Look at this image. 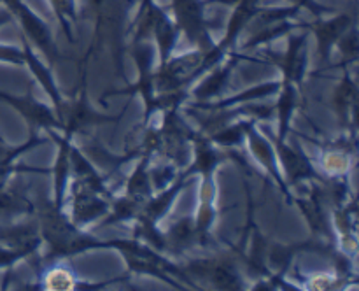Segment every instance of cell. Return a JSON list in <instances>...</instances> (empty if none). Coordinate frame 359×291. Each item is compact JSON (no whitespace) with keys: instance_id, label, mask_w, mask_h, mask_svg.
<instances>
[{"instance_id":"obj_35","label":"cell","mask_w":359,"mask_h":291,"mask_svg":"<svg viewBox=\"0 0 359 291\" xmlns=\"http://www.w3.org/2000/svg\"><path fill=\"white\" fill-rule=\"evenodd\" d=\"M7 21H11V14L6 13V11H0V27L4 23H7Z\"/></svg>"},{"instance_id":"obj_16","label":"cell","mask_w":359,"mask_h":291,"mask_svg":"<svg viewBox=\"0 0 359 291\" xmlns=\"http://www.w3.org/2000/svg\"><path fill=\"white\" fill-rule=\"evenodd\" d=\"M55 139L60 144L58 158H56V165L53 168V174H55V207L62 209L63 200H65L67 181H69L70 174V149H72L70 140H72V137L63 133V137L55 135Z\"/></svg>"},{"instance_id":"obj_1","label":"cell","mask_w":359,"mask_h":291,"mask_svg":"<svg viewBox=\"0 0 359 291\" xmlns=\"http://www.w3.org/2000/svg\"><path fill=\"white\" fill-rule=\"evenodd\" d=\"M39 230H41L42 241L49 244V252L46 255L44 262H56L60 258H70L74 255L88 251V249L102 248H118L121 251L128 249L133 241H97L91 235L83 234L74 223H70L62 214V209H56L55 203L46 202L39 209Z\"/></svg>"},{"instance_id":"obj_14","label":"cell","mask_w":359,"mask_h":291,"mask_svg":"<svg viewBox=\"0 0 359 291\" xmlns=\"http://www.w3.org/2000/svg\"><path fill=\"white\" fill-rule=\"evenodd\" d=\"M23 55H25V63H27L28 67H30L32 74H34L35 77H37L39 83L42 84V88L46 90V93L51 97L53 104H55V112H56V118H62V111H63V98H62V93H60V90L56 88L55 81H53L51 77V72H49V69L46 65H42V62H39L37 56L32 53V48L28 46V41L27 37H23Z\"/></svg>"},{"instance_id":"obj_5","label":"cell","mask_w":359,"mask_h":291,"mask_svg":"<svg viewBox=\"0 0 359 291\" xmlns=\"http://www.w3.org/2000/svg\"><path fill=\"white\" fill-rule=\"evenodd\" d=\"M174 4L179 27L186 32L189 41L196 48H200V51H209L212 44H210L209 34H207L202 4L198 0H174Z\"/></svg>"},{"instance_id":"obj_32","label":"cell","mask_w":359,"mask_h":291,"mask_svg":"<svg viewBox=\"0 0 359 291\" xmlns=\"http://www.w3.org/2000/svg\"><path fill=\"white\" fill-rule=\"evenodd\" d=\"M53 4H55L56 14H58L60 21H62V27H63V30H65L67 37H69L70 41H72V35H70L69 27H67V23H65V16H72L74 18L72 4H70L69 0H53Z\"/></svg>"},{"instance_id":"obj_12","label":"cell","mask_w":359,"mask_h":291,"mask_svg":"<svg viewBox=\"0 0 359 291\" xmlns=\"http://www.w3.org/2000/svg\"><path fill=\"white\" fill-rule=\"evenodd\" d=\"M188 179L189 177H186V175L182 174L181 177H179L177 181L170 186V188L163 189V191H161L158 196H149V198L144 202V205H142V209H140L137 219L149 221V223L156 224L158 221H160L161 217L168 212V209H170L172 203H174L175 196L181 193V189L184 188L186 182H188Z\"/></svg>"},{"instance_id":"obj_11","label":"cell","mask_w":359,"mask_h":291,"mask_svg":"<svg viewBox=\"0 0 359 291\" xmlns=\"http://www.w3.org/2000/svg\"><path fill=\"white\" fill-rule=\"evenodd\" d=\"M276 149L279 153V160L283 161L284 168H286L287 181L291 184H298L305 179H314V181L321 179L316 172L314 165L309 161V158L298 147L287 146L286 142H276Z\"/></svg>"},{"instance_id":"obj_4","label":"cell","mask_w":359,"mask_h":291,"mask_svg":"<svg viewBox=\"0 0 359 291\" xmlns=\"http://www.w3.org/2000/svg\"><path fill=\"white\" fill-rule=\"evenodd\" d=\"M189 273L209 280L219 290H241L242 279L235 270L233 262L228 258L193 259L188 266Z\"/></svg>"},{"instance_id":"obj_25","label":"cell","mask_w":359,"mask_h":291,"mask_svg":"<svg viewBox=\"0 0 359 291\" xmlns=\"http://www.w3.org/2000/svg\"><path fill=\"white\" fill-rule=\"evenodd\" d=\"M154 35H156L158 48H160V58L161 63L167 62L172 56V51L175 48V42H177V28L167 20L165 14H161L160 20L154 25Z\"/></svg>"},{"instance_id":"obj_34","label":"cell","mask_w":359,"mask_h":291,"mask_svg":"<svg viewBox=\"0 0 359 291\" xmlns=\"http://www.w3.org/2000/svg\"><path fill=\"white\" fill-rule=\"evenodd\" d=\"M0 62H9L21 65L25 63V55L23 51H20L18 48H11V46H0Z\"/></svg>"},{"instance_id":"obj_18","label":"cell","mask_w":359,"mask_h":291,"mask_svg":"<svg viewBox=\"0 0 359 291\" xmlns=\"http://www.w3.org/2000/svg\"><path fill=\"white\" fill-rule=\"evenodd\" d=\"M298 105V86L293 83H280L279 100L276 104V112L279 116V135L277 142H286L290 132V121Z\"/></svg>"},{"instance_id":"obj_37","label":"cell","mask_w":359,"mask_h":291,"mask_svg":"<svg viewBox=\"0 0 359 291\" xmlns=\"http://www.w3.org/2000/svg\"><path fill=\"white\" fill-rule=\"evenodd\" d=\"M0 140H4V139H2V135H0Z\"/></svg>"},{"instance_id":"obj_17","label":"cell","mask_w":359,"mask_h":291,"mask_svg":"<svg viewBox=\"0 0 359 291\" xmlns=\"http://www.w3.org/2000/svg\"><path fill=\"white\" fill-rule=\"evenodd\" d=\"M34 212V203L28 200L25 189L0 182V217H14Z\"/></svg>"},{"instance_id":"obj_24","label":"cell","mask_w":359,"mask_h":291,"mask_svg":"<svg viewBox=\"0 0 359 291\" xmlns=\"http://www.w3.org/2000/svg\"><path fill=\"white\" fill-rule=\"evenodd\" d=\"M280 90V83H265V84H259V86H255L251 88V90H245L242 91V93L235 95V97L231 98H226V100H223L221 104H196L195 107L198 109H224V107H230V105L233 104H248V102H252V100H258V98H263L266 97V95H272V93H279Z\"/></svg>"},{"instance_id":"obj_31","label":"cell","mask_w":359,"mask_h":291,"mask_svg":"<svg viewBox=\"0 0 359 291\" xmlns=\"http://www.w3.org/2000/svg\"><path fill=\"white\" fill-rule=\"evenodd\" d=\"M358 35L356 32H351L344 39H340V51L346 56L347 63H353L358 60Z\"/></svg>"},{"instance_id":"obj_6","label":"cell","mask_w":359,"mask_h":291,"mask_svg":"<svg viewBox=\"0 0 359 291\" xmlns=\"http://www.w3.org/2000/svg\"><path fill=\"white\" fill-rule=\"evenodd\" d=\"M41 242L42 237L37 219H28L25 223L13 224V226L0 224V245L23 252L27 258L37 252Z\"/></svg>"},{"instance_id":"obj_19","label":"cell","mask_w":359,"mask_h":291,"mask_svg":"<svg viewBox=\"0 0 359 291\" xmlns=\"http://www.w3.org/2000/svg\"><path fill=\"white\" fill-rule=\"evenodd\" d=\"M165 241H167V249L174 252V255L184 252L195 242H198V235H196L195 230V221L189 216L177 219V223L172 224L170 230L165 234Z\"/></svg>"},{"instance_id":"obj_3","label":"cell","mask_w":359,"mask_h":291,"mask_svg":"<svg viewBox=\"0 0 359 291\" xmlns=\"http://www.w3.org/2000/svg\"><path fill=\"white\" fill-rule=\"evenodd\" d=\"M133 58H135L137 69H139V79L133 86L125 88V90L119 91H107L104 97H112V95H135L139 93L142 97L144 104H146V121L149 119V116L156 111V91H154V72L151 70V65H153V53H151V48L147 46L139 44L133 46Z\"/></svg>"},{"instance_id":"obj_27","label":"cell","mask_w":359,"mask_h":291,"mask_svg":"<svg viewBox=\"0 0 359 291\" xmlns=\"http://www.w3.org/2000/svg\"><path fill=\"white\" fill-rule=\"evenodd\" d=\"M249 121H251V119H248V121L235 123V125H231V126L224 125L223 128L209 133L207 137H209L214 144H219V146H224V147L241 146L242 140L245 139V130H248Z\"/></svg>"},{"instance_id":"obj_7","label":"cell","mask_w":359,"mask_h":291,"mask_svg":"<svg viewBox=\"0 0 359 291\" xmlns=\"http://www.w3.org/2000/svg\"><path fill=\"white\" fill-rule=\"evenodd\" d=\"M109 209H111V198H105V196L102 198V195H98V193L74 182L72 223L76 226L105 216Z\"/></svg>"},{"instance_id":"obj_33","label":"cell","mask_w":359,"mask_h":291,"mask_svg":"<svg viewBox=\"0 0 359 291\" xmlns=\"http://www.w3.org/2000/svg\"><path fill=\"white\" fill-rule=\"evenodd\" d=\"M325 163L328 170L342 172L347 168V156L346 153H328L325 156Z\"/></svg>"},{"instance_id":"obj_20","label":"cell","mask_w":359,"mask_h":291,"mask_svg":"<svg viewBox=\"0 0 359 291\" xmlns=\"http://www.w3.org/2000/svg\"><path fill=\"white\" fill-rule=\"evenodd\" d=\"M347 25H349V18L342 16L337 18L333 21H318L314 25V32L318 35L319 42V55H321L323 63H326L330 60V51H332V46L335 44L340 39V35L346 32Z\"/></svg>"},{"instance_id":"obj_28","label":"cell","mask_w":359,"mask_h":291,"mask_svg":"<svg viewBox=\"0 0 359 291\" xmlns=\"http://www.w3.org/2000/svg\"><path fill=\"white\" fill-rule=\"evenodd\" d=\"M41 144H46V140L37 139L35 133H30V139L23 144V146L11 147L7 146L6 140H0V167H7V165H13V161L20 156L25 151L32 149L34 146H41Z\"/></svg>"},{"instance_id":"obj_8","label":"cell","mask_w":359,"mask_h":291,"mask_svg":"<svg viewBox=\"0 0 359 291\" xmlns=\"http://www.w3.org/2000/svg\"><path fill=\"white\" fill-rule=\"evenodd\" d=\"M11 9L20 16L21 25H23L28 37L32 39V42H34L35 46H39V49L44 53V56L49 60V62L55 63L56 58H58V49H56L55 42H53L51 39V34H49V30L46 28V25L42 23L34 13H30V11H28L21 2L14 4Z\"/></svg>"},{"instance_id":"obj_30","label":"cell","mask_w":359,"mask_h":291,"mask_svg":"<svg viewBox=\"0 0 359 291\" xmlns=\"http://www.w3.org/2000/svg\"><path fill=\"white\" fill-rule=\"evenodd\" d=\"M149 175H151V184H153V188L163 189L168 182L174 181L175 167L174 165H168V167L153 168V170H149Z\"/></svg>"},{"instance_id":"obj_36","label":"cell","mask_w":359,"mask_h":291,"mask_svg":"<svg viewBox=\"0 0 359 291\" xmlns=\"http://www.w3.org/2000/svg\"><path fill=\"white\" fill-rule=\"evenodd\" d=\"M224 2H231V0H224Z\"/></svg>"},{"instance_id":"obj_10","label":"cell","mask_w":359,"mask_h":291,"mask_svg":"<svg viewBox=\"0 0 359 291\" xmlns=\"http://www.w3.org/2000/svg\"><path fill=\"white\" fill-rule=\"evenodd\" d=\"M191 142L195 144V163L184 172V175L191 177L195 174H202L203 179L212 177L214 170L219 167L226 154L219 153V149L214 146V142L205 133H195Z\"/></svg>"},{"instance_id":"obj_29","label":"cell","mask_w":359,"mask_h":291,"mask_svg":"<svg viewBox=\"0 0 359 291\" xmlns=\"http://www.w3.org/2000/svg\"><path fill=\"white\" fill-rule=\"evenodd\" d=\"M46 286L51 287V290H72L76 286L72 276H70L69 270H53L48 277H46Z\"/></svg>"},{"instance_id":"obj_21","label":"cell","mask_w":359,"mask_h":291,"mask_svg":"<svg viewBox=\"0 0 359 291\" xmlns=\"http://www.w3.org/2000/svg\"><path fill=\"white\" fill-rule=\"evenodd\" d=\"M235 65H237V56H233V60H230L226 65H223V67H219V69L214 70V72L210 74V76L207 77V79L203 81V83L200 84L195 91H193V95H195L196 100H202V102L209 100V98L216 97L217 93H221V91L224 90V86H226V83H228V79H230L231 72H233Z\"/></svg>"},{"instance_id":"obj_15","label":"cell","mask_w":359,"mask_h":291,"mask_svg":"<svg viewBox=\"0 0 359 291\" xmlns=\"http://www.w3.org/2000/svg\"><path fill=\"white\" fill-rule=\"evenodd\" d=\"M302 212H304L305 219L311 224L312 231L318 234V237H326L332 238V231H330V219L326 216L325 210V198H323V193L319 188H314L311 198L300 200L298 202Z\"/></svg>"},{"instance_id":"obj_9","label":"cell","mask_w":359,"mask_h":291,"mask_svg":"<svg viewBox=\"0 0 359 291\" xmlns=\"http://www.w3.org/2000/svg\"><path fill=\"white\" fill-rule=\"evenodd\" d=\"M255 119H251L248 125V130H245V139L249 140V147H251L252 154L256 156V160L263 165V167L269 170V174L272 175L273 181L277 182V186L280 188V191L291 198L290 191H287V184L284 182L283 175H280L279 167H277V161H276V151H273V146L265 139L263 135H259L258 130L255 128Z\"/></svg>"},{"instance_id":"obj_23","label":"cell","mask_w":359,"mask_h":291,"mask_svg":"<svg viewBox=\"0 0 359 291\" xmlns=\"http://www.w3.org/2000/svg\"><path fill=\"white\" fill-rule=\"evenodd\" d=\"M147 163H149V156L140 158L137 168L133 170V174L130 175L128 181H126L125 195L133 196V198L140 200V202H146V200L151 196V189H153Z\"/></svg>"},{"instance_id":"obj_2","label":"cell","mask_w":359,"mask_h":291,"mask_svg":"<svg viewBox=\"0 0 359 291\" xmlns=\"http://www.w3.org/2000/svg\"><path fill=\"white\" fill-rule=\"evenodd\" d=\"M121 116H107V114H100V112L93 111V107L88 102V95H86V72L83 70V76H81V90H79V97H77L76 102L72 104H63V111H62V121L63 125V132L65 135L72 137L74 133L79 132V130L86 128V126L91 125H104V123H114L119 121Z\"/></svg>"},{"instance_id":"obj_13","label":"cell","mask_w":359,"mask_h":291,"mask_svg":"<svg viewBox=\"0 0 359 291\" xmlns=\"http://www.w3.org/2000/svg\"><path fill=\"white\" fill-rule=\"evenodd\" d=\"M305 41L307 35H293L290 39V48L283 62H277V65L283 69L284 79L283 83L300 84L305 72V63H307V53H305Z\"/></svg>"},{"instance_id":"obj_22","label":"cell","mask_w":359,"mask_h":291,"mask_svg":"<svg viewBox=\"0 0 359 291\" xmlns=\"http://www.w3.org/2000/svg\"><path fill=\"white\" fill-rule=\"evenodd\" d=\"M356 100H358V84L349 74H346L344 81L340 83V86L337 88L335 93H333V109L339 114V118L342 119V123L347 121L349 118L351 109H356Z\"/></svg>"},{"instance_id":"obj_26","label":"cell","mask_w":359,"mask_h":291,"mask_svg":"<svg viewBox=\"0 0 359 291\" xmlns=\"http://www.w3.org/2000/svg\"><path fill=\"white\" fill-rule=\"evenodd\" d=\"M144 202L140 200L133 198V196L125 195L118 200H112L111 207H112V212L111 216L105 219L104 224H111V223H118V221H126V219H132V217L139 216L140 209H142Z\"/></svg>"}]
</instances>
